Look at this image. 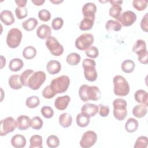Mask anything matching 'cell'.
I'll return each instance as SVG.
<instances>
[{"label": "cell", "instance_id": "45", "mask_svg": "<svg viewBox=\"0 0 148 148\" xmlns=\"http://www.w3.org/2000/svg\"><path fill=\"white\" fill-rule=\"evenodd\" d=\"M86 54L88 57H90L92 58H95L99 55V51L97 47L93 46H91L87 50H86Z\"/></svg>", "mask_w": 148, "mask_h": 148}, {"label": "cell", "instance_id": "12", "mask_svg": "<svg viewBox=\"0 0 148 148\" xmlns=\"http://www.w3.org/2000/svg\"><path fill=\"white\" fill-rule=\"evenodd\" d=\"M97 140V135L93 131H86L80 141V145L83 148H89L92 147L95 143Z\"/></svg>", "mask_w": 148, "mask_h": 148}, {"label": "cell", "instance_id": "54", "mask_svg": "<svg viewBox=\"0 0 148 148\" xmlns=\"http://www.w3.org/2000/svg\"><path fill=\"white\" fill-rule=\"evenodd\" d=\"M6 64V59L2 56H1V68L2 69Z\"/></svg>", "mask_w": 148, "mask_h": 148}, {"label": "cell", "instance_id": "9", "mask_svg": "<svg viewBox=\"0 0 148 148\" xmlns=\"http://www.w3.org/2000/svg\"><path fill=\"white\" fill-rule=\"evenodd\" d=\"M94 36L88 33L80 35L75 40V46L80 50H86L94 43Z\"/></svg>", "mask_w": 148, "mask_h": 148}, {"label": "cell", "instance_id": "13", "mask_svg": "<svg viewBox=\"0 0 148 148\" xmlns=\"http://www.w3.org/2000/svg\"><path fill=\"white\" fill-rule=\"evenodd\" d=\"M116 20L121 24V25L129 27L136 21V15L131 10H127L121 13Z\"/></svg>", "mask_w": 148, "mask_h": 148}, {"label": "cell", "instance_id": "4", "mask_svg": "<svg viewBox=\"0 0 148 148\" xmlns=\"http://www.w3.org/2000/svg\"><path fill=\"white\" fill-rule=\"evenodd\" d=\"M96 63L94 60L90 58H85L82 62L84 69V75L86 79L89 82L96 80L98 75L95 69Z\"/></svg>", "mask_w": 148, "mask_h": 148}, {"label": "cell", "instance_id": "35", "mask_svg": "<svg viewBox=\"0 0 148 148\" xmlns=\"http://www.w3.org/2000/svg\"><path fill=\"white\" fill-rule=\"evenodd\" d=\"M81 60L80 56L76 53H71L69 54L66 58V61L68 64L72 66L76 65L78 64Z\"/></svg>", "mask_w": 148, "mask_h": 148}, {"label": "cell", "instance_id": "29", "mask_svg": "<svg viewBox=\"0 0 148 148\" xmlns=\"http://www.w3.org/2000/svg\"><path fill=\"white\" fill-rule=\"evenodd\" d=\"M122 28L121 24L117 21L109 20L105 24V28L108 31H119Z\"/></svg>", "mask_w": 148, "mask_h": 148}, {"label": "cell", "instance_id": "14", "mask_svg": "<svg viewBox=\"0 0 148 148\" xmlns=\"http://www.w3.org/2000/svg\"><path fill=\"white\" fill-rule=\"evenodd\" d=\"M97 11V6L94 3H86L82 7V13L84 17L95 20V14Z\"/></svg>", "mask_w": 148, "mask_h": 148}, {"label": "cell", "instance_id": "8", "mask_svg": "<svg viewBox=\"0 0 148 148\" xmlns=\"http://www.w3.org/2000/svg\"><path fill=\"white\" fill-rule=\"evenodd\" d=\"M21 31L16 28L10 29L6 36V43L8 46L12 49L17 47L22 39Z\"/></svg>", "mask_w": 148, "mask_h": 148}, {"label": "cell", "instance_id": "10", "mask_svg": "<svg viewBox=\"0 0 148 148\" xmlns=\"http://www.w3.org/2000/svg\"><path fill=\"white\" fill-rule=\"evenodd\" d=\"M45 45L50 53L54 56H60L64 52V47L56 38L50 36L46 39Z\"/></svg>", "mask_w": 148, "mask_h": 148}, {"label": "cell", "instance_id": "46", "mask_svg": "<svg viewBox=\"0 0 148 148\" xmlns=\"http://www.w3.org/2000/svg\"><path fill=\"white\" fill-rule=\"evenodd\" d=\"M38 17L43 21H48L51 18V13L46 9H42L38 12Z\"/></svg>", "mask_w": 148, "mask_h": 148}, {"label": "cell", "instance_id": "40", "mask_svg": "<svg viewBox=\"0 0 148 148\" xmlns=\"http://www.w3.org/2000/svg\"><path fill=\"white\" fill-rule=\"evenodd\" d=\"M148 145V139L147 136H140L138 137L134 145V148H146Z\"/></svg>", "mask_w": 148, "mask_h": 148}, {"label": "cell", "instance_id": "23", "mask_svg": "<svg viewBox=\"0 0 148 148\" xmlns=\"http://www.w3.org/2000/svg\"><path fill=\"white\" fill-rule=\"evenodd\" d=\"M147 112V106L144 104L135 105L132 109L133 115L137 118L144 117Z\"/></svg>", "mask_w": 148, "mask_h": 148}, {"label": "cell", "instance_id": "42", "mask_svg": "<svg viewBox=\"0 0 148 148\" xmlns=\"http://www.w3.org/2000/svg\"><path fill=\"white\" fill-rule=\"evenodd\" d=\"M34 72L32 69H28L24 71L20 75V80L22 84L24 86L27 87V82L29 76Z\"/></svg>", "mask_w": 148, "mask_h": 148}, {"label": "cell", "instance_id": "21", "mask_svg": "<svg viewBox=\"0 0 148 148\" xmlns=\"http://www.w3.org/2000/svg\"><path fill=\"white\" fill-rule=\"evenodd\" d=\"M134 98L138 103L144 104L147 106H148V94L145 90L140 89L136 91L134 94Z\"/></svg>", "mask_w": 148, "mask_h": 148}, {"label": "cell", "instance_id": "20", "mask_svg": "<svg viewBox=\"0 0 148 148\" xmlns=\"http://www.w3.org/2000/svg\"><path fill=\"white\" fill-rule=\"evenodd\" d=\"M61 65L58 61L52 60L49 61L46 65L47 72L52 75L58 73L61 71Z\"/></svg>", "mask_w": 148, "mask_h": 148}, {"label": "cell", "instance_id": "26", "mask_svg": "<svg viewBox=\"0 0 148 148\" xmlns=\"http://www.w3.org/2000/svg\"><path fill=\"white\" fill-rule=\"evenodd\" d=\"M38 24V20L34 17H30L22 23L23 28L27 31L34 30Z\"/></svg>", "mask_w": 148, "mask_h": 148}, {"label": "cell", "instance_id": "7", "mask_svg": "<svg viewBox=\"0 0 148 148\" xmlns=\"http://www.w3.org/2000/svg\"><path fill=\"white\" fill-rule=\"evenodd\" d=\"M46 78V75L43 71L34 72L28 80L27 87L34 90H38L45 81Z\"/></svg>", "mask_w": 148, "mask_h": 148}, {"label": "cell", "instance_id": "44", "mask_svg": "<svg viewBox=\"0 0 148 148\" xmlns=\"http://www.w3.org/2000/svg\"><path fill=\"white\" fill-rule=\"evenodd\" d=\"M27 8L26 7H17L15 9V14L18 19H23L27 16Z\"/></svg>", "mask_w": 148, "mask_h": 148}, {"label": "cell", "instance_id": "30", "mask_svg": "<svg viewBox=\"0 0 148 148\" xmlns=\"http://www.w3.org/2000/svg\"><path fill=\"white\" fill-rule=\"evenodd\" d=\"M29 148H42V138L39 135H32L29 139Z\"/></svg>", "mask_w": 148, "mask_h": 148}, {"label": "cell", "instance_id": "17", "mask_svg": "<svg viewBox=\"0 0 148 148\" xmlns=\"http://www.w3.org/2000/svg\"><path fill=\"white\" fill-rule=\"evenodd\" d=\"M70 101L71 98L68 95L58 97L55 100L54 106L59 110H65L67 108Z\"/></svg>", "mask_w": 148, "mask_h": 148}, {"label": "cell", "instance_id": "47", "mask_svg": "<svg viewBox=\"0 0 148 148\" xmlns=\"http://www.w3.org/2000/svg\"><path fill=\"white\" fill-rule=\"evenodd\" d=\"M64 24V20L61 17H56L51 22V27L54 30H59Z\"/></svg>", "mask_w": 148, "mask_h": 148}, {"label": "cell", "instance_id": "34", "mask_svg": "<svg viewBox=\"0 0 148 148\" xmlns=\"http://www.w3.org/2000/svg\"><path fill=\"white\" fill-rule=\"evenodd\" d=\"M95 20L84 17L79 24V28L82 31H87L92 28Z\"/></svg>", "mask_w": 148, "mask_h": 148}, {"label": "cell", "instance_id": "19", "mask_svg": "<svg viewBox=\"0 0 148 148\" xmlns=\"http://www.w3.org/2000/svg\"><path fill=\"white\" fill-rule=\"evenodd\" d=\"M51 28L46 24H42L38 27L36 30L37 36L42 39H47L51 36Z\"/></svg>", "mask_w": 148, "mask_h": 148}, {"label": "cell", "instance_id": "32", "mask_svg": "<svg viewBox=\"0 0 148 148\" xmlns=\"http://www.w3.org/2000/svg\"><path fill=\"white\" fill-rule=\"evenodd\" d=\"M90 118L81 112L76 116V123L80 127H86L90 123Z\"/></svg>", "mask_w": 148, "mask_h": 148}, {"label": "cell", "instance_id": "6", "mask_svg": "<svg viewBox=\"0 0 148 148\" xmlns=\"http://www.w3.org/2000/svg\"><path fill=\"white\" fill-rule=\"evenodd\" d=\"M132 51L135 52L138 55V60L141 64H147L148 53L145 40L142 39H138L133 46Z\"/></svg>", "mask_w": 148, "mask_h": 148}, {"label": "cell", "instance_id": "25", "mask_svg": "<svg viewBox=\"0 0 148 148\" xmlns=\"http://www.w3.org/2000/svg\"><path fill=\"white\" fill-rule=\"evenodd\" d=\"M58 120L61 126L64 128H68L72 124V117L69 113H64L59 116Z\"/></svg>", "mask_w": 148, "mask_h": 148}, {"label": "cell", "instance_id": "52", "mask_svg": "<svg viewBox=\"0 0 148 148\" xmlns=\"http://www.w3.org/2000/svg\"><path fill=\"white\" fill-rule=\"evenodd\" d=\"M31 1L35 5H36V6L42 5L45 2V0H32Z\"/></svg>", "mask_w": 148, "mask_h": 148}, {"label": "cell", "instance_id": "3", "mask_svg": "<svg viewBox=\"0 0 148 148\" xmlns=\"http://www.w3.org/2000/svg\"><path fill=\"white\" fill-rule=\"evenodd\" d=\"M70 84V79L66 75H62L53 79L50 83V87L56 94L65 92Z\"/></svg>", "mask_w": 148, "mask_h": 148}, {"label": "cell", "instance_id": "36", "mask_svg": "<svg viewBox=\"0 0 148 148\" xmlns=\"http://www.w3.org/2000/svg\"><path fill=\"white\" fill-rule=\"evenodd\" d=\"M39 103L40 99L39 97L35 95H32L28 97L25 101V104L27 106L31 109L36 108L39 106Z\"/></svg>", "mask_w": 148, "mask_h": 148}, {"label": "cell", "instance_id": "53", "mask_svg": "<svg viewBox=\"0 0 148 148\" xmlns=\"http://www.w3.org/2000/svg\"><path fill=\"white\" fill-rule=\"evenodd\" d=\"M109 2L112 4V5H120L123 2V1H115V0H111V1H109Z\"/></svg>", "mask_w": 148, "mask_h": 148}, {"label": "cell", "instance_id": "49", "mask_svg": "<svg viewBox=\"0 0 148 148\" xmlns=\"http://www.w3.org/2000/svg\"><path fill=\"white\" fill-rule=\"evenodd\" d=\"M98 113L101 117H106L109 113V108L102 104L98 105Z\"/></svg>", "mask_w": 148, "mask_h": 148}, {"label": "cell", "instance_id": "27", "mask_svg": "<svg viewBox=\"0 0 148 148\" xmlns=\"http://www.w3.org/2000/svg\"><path fill=\"white\" fill-rule=\"evenodd\" d=\"M24 66L23 61L18 58H14L10 60L9 64V68L11 71L17 72Z\"/></svg>", "mask_w": 148, "mask_h": 148}, {"label": "cell", "instance_id": "37", "mask_svg": "<svg viewBox=\"0 0 148 148\" xmlns=\"http://www.w3.org/2000/svg\"><path fill=\"white\" fill-rule=\"evenodd\" d=\"M122 12V8L120 5H113L109 9V16L117 19Z\"/></svg>", "mask_w": 148, "mask_h": 148}, {"label": "cell", "instance_id": "5", "mask_svg": "<svg viewBox=\"0 0 148 148\" xmlns=\"http://www.w3.org/2000/svg\"><path fill=\"white\" fill-rule=\"evenodd\" d=\"M114 117L119 121L123 120L127 115V103L123 98H117L113 102Z\"/></svg>", "mask_w": 148, "mask_h": 148}, {"label": "cell", "instance_id": "38", "mask_svg": "<svg viewBox=\"0 0 148 148\" xmlns=\"http://www.w3.org/2000/svg\"><path fill=\"white\" fill-rule=\"evenodd\" d=\"M46 144L48 147L51 148H55L59 146L60 140L59 138L54 135L49 136L46 139Z\"/></svg>", "mask_w": 148, "mask_h": 148}, {"label": "cell", "instance_id": "31", "mask_svg": "<svg viewBox=\"0 0 148 148\" xmlns=\"http://www.w3.org/2000/svg\"><path fill=\"white\" fill-rule=\"evenodd\" d=\"M135 67V62L131 60H126L123 61L121 65L122 71L126 73H130L133 72Z\"/></svg>", "mask_w": 148, "mask_h": 148}, {"label": "cell", "instance_id": "33", "mask_svg": "<svg viewBox=\"0 0 148 148\" xmlns=\"http://www.w3.org/2000/svg\"><path fill=\"white\" fill-rule=\"evenodd\" d=\"M23 56L27 60H31L34 58L36 55V49L32 46H28L25 47L23 50Z\"/></svg>", "mask_w": 148, "mask_h": 148}, {"label": "cell", "instance_id": "28", "mask_svg": "<svg viewBox=\"0 0 148 148\" xmlns=\"http://www.w3.org/2000/svg\"><path fill=\"white\" fill-rule=\"evenodd\" d=\"M138 128V122L134 118H129L125 123V128L128 132H135Z\"/></svg>", "mask_w": 148, "mask_h": 148}, {"label": "cell", "instance_id": "16", "mask_svg": "<svg viewBox=\"0 0 148 148\" xmlns=\"http://www.w3.org/2000/svg\"><path fill=\"white\" fill-rule=\"evenodd\" d=\"M17 128L20 130H26L31 127V119L27 115H20L16 119Z\"/></svg>", "mask_w": 148, "mask_h": 148}, {"label": "cell", "instance_id": "2", "mask_svg": "<svg viewBox=\"0 0 148 148\" xmlns=\"http://www.w3.org/2000/svg\"><path fill=\"white\" fill-rule=\"evenodd\" d=\"M114 93L119 97L126 96L130 92V86L127 80L121 75H116L113 79Z\"/></svg>", "mask_w": 148, "mask_h": 148}, {"label": "cell", "instance_id": "50", "mask_svg": "<svg viewBox=\"0 0 148 148\" xmlns=\"http://www.w3.org/2000/svg\"><path fill=\"white\" fill-rule=\"evenodd\" d=\"M147 18H148V13H146L145 16L143 17L141 21H140V28L141 29L146 32H148V21H147Z\"/></svg>", "mask_w": 148, "mask_h": 148}, {"label": "cell", "instance_id": "18", "mask_svg": "<svg viewBox=\"0 0 148 148\" xmlns=\"http://www.w3.org/2000/svg\"><path fill=\"white\" fill-rule=\"evenodd\" d=\"M0 19L1 21L6 25H10L15 21V19L12 12L9 10H3L1 12Z\"/></svg>", "mask_w": 148, "mask_h": 148}, {"label": "cell", "instance_id": "39", "mask_svg": "<svg viewBox=\"0 0 148 148\" xmlns=\"http://www.w3.org/2000/svg\"><path fill=\"white\" fill-rule=\"evenodd\" d=\"M43 124V120L39 116H35L31 119V127L34 130H40L42 127Z\"/></svg>", "mask_w": 148, "mask_h": 148}, {"label": "cell", "instance_id": "48", "mask_svg": "<svg viewBox=\"0 0 148 148\" xmlns=\"http://www.w3.org/2000/svg\"><path fill=\"white\" fill-rule=\"evenodd\" d=\"M56 94L52 90L50 86H47L42 91V95L45 98L50 99L54 97Z\"/></svg>", "mask_w": 148, "mask_h": 148}, {"label": "cell", "instance_id": "24", "mask_svg": "<svg viewBox=\"0 0 148 148\" xmlns=\"http://www.w3.org/2000/svg\"><path fill=\"white\" fill-rule=\"evenodd\" d=\"M8 83L10 88L13 90L20 89L23 86L20 80V76L18 75H11L9 78Z\"/></svg>", "mask_w": 148, "mask_h": 148}, {"label": "cell", "instance_id": "51", "mask_svg": "<svg viewBox=\"0 0 148 148\" xmlns=\"http://www.w3.org/2000/svg\"><path fill=\"white\" fill-rule=\"evenodd\" d=\"M16 3L18 6V7H25L27 1L26 0H16Z\"/></svg>", "mask_w": 148, "mask_h": 148}, {"label": "cell", "instance_id": "11", "mask_svg": "<svg viewBox=\"0 0 148 148\" xmlns=\"http://www.w3.org/2000/svg\"><path fill=\"white\" fill-rule=\"evenodd\" d=\"M17 128V123L12 117H8L1 121L0 135L3 136L13 132Z\"/></svg>", "mask_w": 148, "mask_h": 148}, {"label": "cell", "instance_id": "1", "mask_svg": "<svg viewBox=\"0 0 148 148\" xmlns=\"http://www.w3.org/2000/svg\"><path fill=\"white\" fill-rule=\"evenodd\" d=\"M79 95L82 101L87 102L90 100L97 101L99 99L101 93L97 86L82 84L79 90Z\"/></svg>", "mask_w": 148, "mask_h": 148}, {"label": "cell", "instance_id": "41", "mask_svg": "<svg viewBox=\"0 0 148 148\" xmlns=\"http://www.w3.org/2000/svg\"><path fill=\"white\" fill-rule=\"evenodd\" d=\"M133 7L138 11L144 10L147 6V1L145 0H134L132 1Z\"/></svg>", "mask_w": 148, "mask_h": 148}, {"label": "cell", "instance_id": "15", "mask_svg": "<svg viewBox=\"0 0 148 148\" xmlns=\"http://www.w3.org/2000/svg\"><path fill=\"white\" fill-rule=\"evenodd\" d=\"M81 112L89 117H94L98 112V106L93 103H87L82 106Z\"/></svg>", "mask_w": 148, "mask_h": 148}, {"label": "cell", "instance_id": "43", "mask_svg": "<svg viewBox=\"0 0 148 148\" xmlns=\"http://www.w3.org/2000/svg\"><path fill=\"white\" fill-rule=\"evenodd\" d=\"M40 112L42 116L46 119H50L54 114L53 109L49 106H44L40 109Z\"/></svg>", "mask_w": 148, "mask_h": 148}, {"label": "cell", "instance_id": "22", "mask_svg": "<svg viewBox=\"0 0 148 148\" xmlns=\"http://www.w3.org/2000/svg\"><path fill=\"white\" fill-rule=\"evenodd\" d=\"M11 144L13 147L16 148L24 147L26 145V139L22 135L16 134L12 136Z\"/></svg>", "mask_w": 148, "mask_h": 148}, {"label": "cell", "instance_id": "55", "mask_svg": "<svg viewBox=\"0 0 148 148\" xmlns=\"http://www.w3.org/2000/svg\"><path fill=\"white\" fill-rule=\"evenodd\" d=\"M50 2L54 3V4H59L63 2V1H60V0H50Z\"/></svg>", "mask_w": 148, "mask_h": 148}]
</instances>
